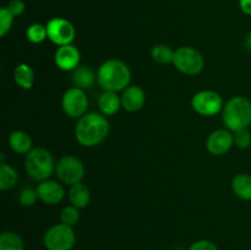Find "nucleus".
Returning <instances> with one entry per match:
<instances>
[{"label": "nucleus", "mask_w": 251, "mask_h": 250, "mask_svg": "<svg viewBox=\"0 0 251 250\" xmlns=\"http://www.w3.org/2000/svg\"><path fill=\"white\" fill-rule=\"evenodd\" d=\"M109 122L105 115L100 113H86L75 127V137L78 144L85 147H93L104 141L109 134Z\"/></svg>", "instance_id": "1"}, {"label": "nucleus", "mask_w": 251, "mask_h": 250, "mask_svg": "<svg viewBox=\"0 0 251 250\" xmlns=\"http://www.w3.org/2000/svg\"><path fill=\"white\" fill-rule=\"evenodd\" d=\"M173 64L180 73L189 76L199 75L203 70L205 60L199 50L191 47H180L174 51Z\"/></svg>", "instance_id": "6"}, {"label": "nucleus", "mask_w": 251, "mask_h": 250, "mask_svg": "<svg viewBox=\"0 0 251 250\" xmlns=\"http://www.w3.org/2000/svg\"><path fill=\"white\" fill-rule=\"evenodd\" d=\"M239 7L244 14L251 15V0H239Z\"/></svg>", "instance_id": "31"}, {"label": "nucleus", "mask_w": 251, "mask_h": 250, "mask_svg": "<svg viewBox=\"0 0 251 250\" xmlns=\"http://www.w3.org/2000/svg\"><path fill=\"white\" fill-rule=\"evenodd\" d=\"M61 107L65 114L71 118H81L85 115L88 107V98L85 90L75 86L66 90L61 98Z\"/></svg>", "instance_id": "9"}, {"label": "nucleus", "mask_w": 251, "mask_h": 250, "mask_svg": "<svg viewBox=\"0 0 251 250\" xmlns=\"http://www.w3.org/2000/svg\"><path fill=\"white\" fill-rule=\"evenodd\" d=\"M234 145L239 149H248L251 145V134L248 129H242L234 131Z\"/></svg>", "instance_id": "28"}, {"label": "nucleus", "mask_w": 251, "mask_h": 250, "mask_svg": "<svg viewBox=\"0 0 251 250\" xmlns=\"http://www.w3.org/2000/svg\"><path fill=\"white\" fill-rule=\"evenodd\" d=\"M69 200L71 205L77 208H83L88 206L91 200L90 189L82 183H77L75 185H71L70 191H69Z\"/></svg>", "instance_id": "19"}, {"label": "nucleus", "mask_w": 251, "mask_h": 250, "mask_svg": "<svg viewBox=\"0 0 251 250\" xmlns=\"http://www.w3.org/2000/svg\"><path fill=\"white\" fill-rule=\"evenodd\" d=\"M71 81L75 87L87 90V88L92 87L97 81V74H95V71L88 66L78 65L75 70H73Z\"/></svg>", "instance_id": "15"}, {"label": "nucleus", "mask_w": 251, "mask_h": 250, "mask_svg": "<svg viewBox=\"0 0 251 250\" xmlns=\"http://www.w3.org/2000/svg\"><path fill=\"white\" fill-rule=\"evenodd\" d=\"M6 7L15 17L21 16V15L25 12V9H26L25 2L22 1V0H11V1L7 4Z\"/></svg>", "instance_id": "30"}, {"label": "nucleus", "mask_w": 251, "mask_h": 250, "mask_svg": "<svg viewBox=\"0 0 251 250\" xmlns=\"http://www.w3.org/2000/svg\"><path fill=\"white\" fill-rule=\"evenodd\" d=\"M122 97V107L130 113L141 109L146 102L145 91L140 86H129L124 90Z\"/></svg>", "instance_id": "14"}, {"label": "nucleus", "mask_w": 251, "mask_h": 250, "mask_svg": "<svg viewBox=\"0 0 251 250\" xmlns=\"http://www.w3.org/2000/svg\"><path fill=\"white\" fill-rule=\"evenodd\" d=\"M55 164L53 156L48 150L43 147L32 149L25 158V169L33 180L43 181L55 172Z\"/></svg>", "instance_id": "4"}, {"label": "nucleus", "mask_w": 251, "mask_h": 250, "mask_svg": "<svg viewBox=\"0 0 251 250\" xmlns=\"http://www.w3.org/2000/svg\"><path fill=\"white\" fill-rule=\"evenodd\" d=\"M191 107L198 114L202 117H213L222 112L225 104H223L222 97L217 92L203 90L193 96Z\"/></svg>", "instance_id": "8"}, {"label": "nucleus", "mask_w": 251, "mask_h": 250, "mask_svg": "<svg viewBox=\"0 0 251 250\" xmlns=\"http://www.w3.org/2000/svg\"><path fill=\"white\" fill-rule=\"evenodd\" d=\"M222 120L230 131L248 129L251 125V100L244 96H235L225 104Z\"/></svg>", "instance_id": "3"}, {"label": "nucleus", "mask_w": 251, "mask_h": 250, "mask_svg": "<svg viewBox=\"0 0 251 250\" xmlns=\"http://www.w3.org/2000/svg\"><path fill=\"white\" fill-rule=\"evenodd\" d=\"M174 51L171 47L166 46V44H157L152 48L151 56L153 61L161 65H167V64L173 63L174 59Z\"/></svg>", "instance_id": "23"}, {"label": "nucleus", "mask_w": 251, "mask_h": 250, "mask_svg": "<svg viewBox=\"0 0 251 250\" xmlns=\"http://www.w3.org/2000/svg\"><path fill=\"white\" fill-rule=\"evenodd\" d=\"M46 26L48 31V38L54 44L58 47L73 44L76 31L74 25L69 20L63 19V17H54L49 20Z\"/></svg>", "instance_id": "10"}, {"label": "nucleus", "mask_w": 251, "mask_h": 250, "mask_svg": "<svg viewBox=\"0 0 251 250\" xmlns=\"http://www.w3.org/2000/svg\"><path fill=\"white\" fill-rule=\"evenodd\" d=\"M131 81V71L122 60L110 59L100 66L97 73V82L103 91L119 92L129 87Z\"/></svg>", "instance_id": "2"}, {"label": "nucleus", "mask_w": 251, "mask_h": 250, "mask_svg": "<svg viewBox=\"0 0 251 250\" xmlns=\"http://www.w3.org/2000/svg\"><path fill=\"white\" fill-rule=\"evenodd\" d=\"M14 78L16 85L24 90H29L33 87L34 73L28 64H19L14 71Z\"/></svg>", "instance_id": "20"}, {"label": "nucleus", "mask_w": 251, "mask_h": 250, "mask_svg": "<svg viewBox=\"0 0 251 250\" xmlns=\"http://www.w3.org/2000/svg\"><path fill=\"white\" fill-rule=\"evenodd\" d=\"M122 107V97L118 92L113 91H103L98 98V108L103 115H114Z\"/></svg>", "instance_id": "16"}, {"label": "nucleus", "mask_w": 251, "mask_h": 250, "mask_svg": "<svg viewBox=\"0 0 251 250\" xmlns=\"http://www.w3.org/2000/svg\"><path fill=\"white\" fill-rule=\"evenodd\" d=\"M9 145L14 152L19 154H27L32 150L31 136L26 131L22 130H16L12 131L9 136Z\"/></svg>", "instance_id": "17"}, {"label": "nucleus", "mask_w": 251, "mask_h": 250, "mask_svg": "<svg viewBox=\"0 0 251 250\" xmlns=\"http://www.w3.org/2000/svg\"><path fill=\"white\" fill-rule=\"evenodd\" d=\"M60 220L61 223H64V225H70V227L76 225L78 223V221H80V212H78V208L75 207L74 205L64 207L60 213Z\"/></svg>", "instance_id": "25"}, {"label": "nucleus", "mask_w": 251, "mask_h": 250, "mask_svg": "<svg viewBox=\"0 0 251 250\" xmlns=\"http://www.w3.org/2000/svg\"><path fill=\"white\" fill-rule=\"evenodd\" d=\"M43 243L47 250H73L76 244V234L73 227L59 223L47 230Z\"/></svg>", "instance_id": "5"}, {"label": "nucleus", "mask_w": 251, "mask_h": 250, "mask_svg": "<svg viewBox=\"0 0 251 250\" xmlns=\"http://www.w3.org/2000/svg\"><path fill=\"white\" fill-rule=\"evenodd\" d=\"M19 181V174L16 169L6 163H1L0 166V189L1 190H9L12 189Z\"/></svg>", "instance_id": "21"}, {"label": "nucleus", "mask_w": 251, "mask_h": 250, "mask_svg": "<svg viewBox=\"0 0 251 250\" xmlns=\"http://www.w3.org/2000/svg\"><path fill=\"white\" fill-rule=\"evenodd\" d=\"M232 190L239 199L251 201V175L247 173H240L235 175L232 180Z\"/></svg>", "instance_id": "18"}, {"label": "nucleus", "mask_w": 251, "mask_h": 250, "mask_svg": "<svg viewBox=\"0 0 251 250\" xmlns=\"http://www.w3.org/2000/svg\"><path fill=\"white\" fill-rule=\"evenodd\" d=\"M37 194H38L39 200L43 201L47 205H56L64 199L65 190L58 181L47 179V180L39 181L37 186Z\"/></svg>", "instance_id": "13"}, {"label": "nucleus", "mask_w": 251, "mask_h": 250, "mask_svg": "<svg viewBox=\"0 0 251 250\" xmlns=\"http://www.w3.org/2000/svg\"><path fill=\"white\" fill-rule=\"evenodd\" d=\"M55 174L59 180L68 185L81 183L85 176L82 162L74 156H63L55 164Z\"/></svg>", "instance_id": "7"}, {"label": "nucleus", "mask_w": 251, "mask_h": 250, "mask_svg": "<svg viewBox=\"0 0 251 250\" xmlns=\"http://www.w3.org/2000/svg\"><path fill=\"white\" fill-rule=\"evenodd\" d=\"M244 47L248 51H250L251 53V32H249V33L247 34V37H245Z\"/></svg>", "instance_id": "32"}, {"label": "nucleus", "mask_w": 251, "mask_h": 250, "mask_svg": "<svg viewBox=\"0 0 251 250\" xmlns=\"http://www.w3.org/2000/svg\"><path fill=\"white\" fill-rule=\"evenodd\" d=\"M234 145L233 134L228 130H216L211 132L210 136L206 140V149L211 154L222 156L226 154Z\"/></svg>", "instance_id": "11"}, {"label": "nucleus", "mask_w": 251, "mask_h": 250, "mask_svg": "<svg viewBox=\"0 0 251 250\" xmlns=\"http://www.w3.org/2000/svg\"><path fill=\"white\" fill-rule=\"evenodd\" d=\"M0 250H25L24 240L17 233L6 230L0 235Z\"/></svg>", "instance_id": "22"}, {"label": "nucleus", "mask_w": 251, "mask_h": 250, "mask_svg": "<svg viewBox=\"0 0 251 250\" xmlns=\"http://www.w3.org/2000/svg\"><path fill=\"white\" fill-rule=\"evenodd\" d=\"M26 37L31 43L38 44L46 41L48 38V31H47V26L42 24H32L28 26L26 31Z\"/></svg>", "instance_id": "24"}, {"label": "nucleus", "mask_w": 251, "mask_h": 250, "mask_svg": "<svg viewBox=\"0 0 251 250\" xmlns=\"http://www.w3.org/2000/svg\"><path fill=\"white\" fill-rule=\"evenodd\" d=\"M38 199L39 198H38V194H37V189H32V188L22 189V191L20 193V196H19L20 203H21L22 206H26V207L33 206Z\"/></svg>", "instance_id": "27"}, {"label": "nucleus", "mask_w": 251, "mask_h": 250, "mask_svg": "<svg viewBox=\"0 0 251 250\" xmlns=\"http://www.w3.org/2000/svg\"><path fill=\"white\" fill-rule=\"evenodd\" d=\"M14 19L15 16L9 11L6 6L0 9V37H5V34L11 29Z\"/></svg>", "instance_id": "26"}, {"label": "nucleus", "mask_w": 251, "mask_h": 250, "mask_svg": "<svg viewBox=\"0 0 251 250\" xmlns=\"http://www.w3.org/2000/svg\"><path fill=\"white\" fill-rule=\"evenodd\" d=\"M188 250H220L217 245L208 239H200L194 242Z\"/></svg>", "instance_id": "29"}, {"label": "nucleus", "mask_w": 251, "mask_h": 250, "mask_svg": "<svg viewBox=\"0 0 251 250\" xmlns=\"http://www.w3.org/2000/svg\"><path fill=\"white\" fill-rule=\"evenodd\" d=\"M81 60L80 50L73 44L58 47L54 54V63L60 70L73 71L78 66Z\"/></svg>", "instance_id": "12"}]
</instances>
